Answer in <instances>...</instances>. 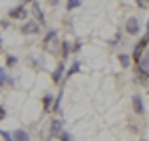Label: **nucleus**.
Returning <instances> with one entry per match:
<instances>
[{
  "instance_id": "nucleus-21",
  "label": "nucleus",
  "mask_w": 149,
  "mask_h": 141,
  "mask_svg": "<svg viewBox=\"0 0 149 141\" xmlns=\"http://www.w3.org/2000/svg\"><path fill=\"white\" fill-rule=\"evenodd\" d=\"M56 2H58V0H52V4H56Z\"/></svg>"
},
{
  "instance_id": "nucleus-7",
  "label": "nucleus",
  "mask_w": 149,
  "mask_h": 141,
  "mask_svg": "<svg viewBox=\"0 0 149 141\" xmlns=\"http://www.w3.org/2000/svg\"><path fill=\"white\" fill-rule=\"evenodd\" d=\"M12 137H14V139H18V141H26L28 137H30V135H28L26 131H22V129H16V131H14V135H12Z\"/></svg>"
},
{
  "instance_id": "nucleus-5",
  "label": "nucleus",
  "mask_w": 149,
  "mask_h": 141,
  "mask_svg": "<svg viewBox=\"0 0 149 141\" xmlns=\"http://www.w3.org/2000/svg\"><path fill=\"white\" fill-rule=\"evenodd\" d=\"M133 109L137 111V115H141V113H143V101H141V97H139V95H135V97H133Z\"/></svg>"
},
{
  "instance_id": "nucleus-15",
  "label": "nucleus",
  "mask_w": 149,
  "mask_h": 141,
  "mask_svg": "<svg viewBox=\"0 0 149 141\" xmlns=\"http://www.w3.org/2000/svg\"><path fill=\"white\" fill-rule=\"evenodd\" d=\"M76 72H80V64H74V66H72V70H70V76H74Z\"/></svg>"
},
{
  "instance_id": "nucleus-18",
  "label": "nucleus",
  "mask_w": 149,
  "mask_h": 141,
  "mask_svg": "<svg viewBox=\"0 0 149 141\" xmlns=\"http://www.w3.org/2000/svg\"><path fill=\"white\" fill-rule=\"evenodd\" d=\"M12 64H16V58H10L8 56V66H12Z\"/></svg>"
},
{
  "instance_id": "nucleus-19",
  "label": "nucleus",
  "mask_w": 149,
  "mask_h": 141,
  "mask_svg": "<svg viewBox=\"0 0 149 141\" xmlns=\"http://www.w3.org/2000/svg\"><path fill=\"white\" fill-rule=\"evenodd\" d=\"M4 115H6V111H4V107H0V119H4Z\"/></svg>"
},
{
  "instance_id": "nucleus-3",
  "label": "nucleus",
  "mask_w": 149,
  "mask_h": 141,
  "mask_svg": "<svg viewBox=\"0 0 149 141\" xmlns=\"http://www.w3.org/2000/svg\"><path fill=\"white\" fill-rule=\"evenodd\" d=\"M10 18H26V8H24L22 4L16 6L14 10H10Z\"/></svg>"
},
{
  "instance_id": "nucleus-2",
  "label": "nucleus",
  "mask_w": 149,
  "mask_h": 141,
  "mask_svg": "<svg viewBox=\"0 0 149 141\" xmlns=\"http://www.w3.org/2000/svg\"><path fill=\"white\" fill-rule=\"evenodd\" d=\"M125 30H127V34H137L139 32V22H137V18H129L125 24Z\"/></svg>"
},
{
  "instance_id": "nucleus-9",
  "label": "nucleus",
  "mask_w": 149,
  "mask_h": 141,
  "mask_svg": "<svg viewBox=\"0 0 149 141\" xmlns=\"http://www.w3.org/2000/svg\"><path fill=\"white\" fill-rule=\"evenodd\" d=\"M60 129H62V123H60L58 119H54V121H52V137L60 135Z\"/></svg>"
},
{
  "instance_id": "nucleus-17",
  "label": "nucleus",
  "mask_w": 149,
  "mask_h": 141,
  "mask_svg": "<svg viewBox=\"0 0 149 141\" xmlns=\"http://www.w3.org/2000/svg\"><path fill=\"white\" fill-rule=\"evenodd\" d=\"M0 135H2L4 139H12V135L8 133V131H4V129H0Z\"/></svg>"
},
{
  "instance_id": "nucleus-11",
  "label": "nucleus",
  "mask_w": 149,
  "mask_h": 141,
  "mask_svg": "<svg viewBox=\"0 0 149 141\" xmlns=\"http://www.w3.org/2000/svg\"><path fill=\"white\" fill-rule=\"evenodd\" d=\"M6 82H8V76H6V70H4V68H0V85H4Z\"/></svg>"
},
{
  "instance_id": "nucleus-4",
  "label": "nucleus",
  "mask_w": 149,
  "mask_h": 141,
  "mask_svg": "<svg viewBox=\"0 0 149 141\" xmlns=\"http://www.w3.org/2000/svg\"><path fill=\"white\" fill-rule=\"evenodd\" d=\"M22 32H24V34H36V32H38V24H34V22L24 24V26H22Z\"/></svg>"
},
{
  "instance_id": "nucleus-22",
  "label": "nucleus",
  "mask_w": 149,
  "mask_h": 141,
  "mask_svg": "<svg viewBox=\"0 0 149 141\" xmlns=\"http://www.w3.org/2000/svg\"><path fill=\"white\" fill-rule=\"evenodd\" d=\"M0 44H2V38H0Z\"/></svg>"
},
{
  "instance_id": "nucleus-10",
  "label": "nucleus",
  "mask_w": 149,
  "mask_h": 141,
  "mask_svg": "<svg viewBox=\"0 0 149 141\" xmlns=\"http://www.w3.org/2000/svg\"><path fill=\"white\" fill-rule=\"evenodd\" d=\"M32 10H34L36 18H38V22H42V24H44V12L40 10V6H38V4H34V6H32Z\"/></svg>"
},
{
  "instance_id": "nucleus-13",
  "label": "nucleus",
  "mask_w": 149,
  "mask_h": 141,
  "mask_svg": "<svg viewBox=\"0 0 149 141\" xmlns=\"http://www.w3.org/2000/svg\"><path fill=\"white\" fill-rule=\"evenodd\" d=\"M80 6V0H68V10H74Z\"/></svg>"
},
{
  "instance_id": "nucleus-12",
  "label": "nucleus",
  "mask_w": 149,
  "mask_h": 141,
  "mask_svg": "<svg viewBox=\"0 0 149 141\" xmlns=\"http://www.w3.org/2000/svg\"><path fill=\"white\" fill-rule=\"evenodd\" d=\"M119 62H121V66H123V68H127V66H129V56L119 54Z\"/></svg>"
},
{
  "instance_id": "nucleus-14",
  "label": "nucleus",
  "mask_w": 149,
  "mask_h": 141,
  "mask_svg": "<svg viewBox=\"0 0 149 141\" xmlns=\"http://www.w3.org/2000/svg\"><path fill=\"white\" fill-rule=\"evenodd\" d=\"M68 54H70V44H68V42H64V44H62V56L66 58Z\"/></svg>"
},
{
  "instance_id": "nucleus-8",
  "label": "nucleus",
  "mask_w": 149,
  "mask_h": 141,
  "mask_svg": "<svg viewBox=\"0 0 149 141\" xmlns=\"http://www.w3.org/2000/svg\"><path fill=\"white\" fill-rule=\"evenodd\" d=\"M62 74H64V64H58V68H56V72H54V76H52V78H54V82H60V80H62Z\"/></svg>"
},
{
  "instance_id": "nucleus-16",
  "label": "nucleus",
  "mask_w": 149,
  "mask_h": 141,
  "mask_svg": "<svg viewBox=\"0 0 149 141\" xmlns=\"http://www.w3.org/2000/svg\"><path fill=\"white\" fill-rule=\"evenodd\" d=\"M50 103H52V97L46 95V97H44V106H46V109H50Z\"/></svg>"
},
{
  "instance_id": "nucleus-1",
  "label": "nucleus",
  "mask_w": 149,
  "mask_h": 141,
  "mask_svg": "<svg viewBox=\"0 0 149 141\" xmlns=\"http://www.w3.org/2000/svg\"><path fill=\"white\" fill-rule=\"evenodd\" d=\"M44 48H46L50 54H58L60 52V42H58V34L52 30L48 32V36L44 38Z\"/></svg>"
},
{
  "instance_id": "nucleus-6",
  "label": "nucleus",
  "mask_w": 149,
  "mask_h": 141,
  "mask_svg": "<svg viewBox=\"0 0 149 141\" xmlns=\"http://www.w3.org/2000/svg\"><path fill=\"white\" fill-rule=\"evenodd\" d=\"M143 44H141V42H139L137 46H135V50H133V60H135V62H139V58H141V56H143Z\"/></svg>"
},
{
  "instance_id": "nucleus-20",
  "label": "nucleus",
  "mask_w": 149,
  "mask_h": 141,
  "mask_svg": "<svg viewBox=\"0 0 149 141\" xmlns=\"http://www.w3.org/2000/svg\"><path fill=\"white\" fill-rule=\"evenodd\" d=\"M137 4H139V6H141V8H145V6H147V4H145L143 0H137Z\"/></svg>"
}]
</instances>
